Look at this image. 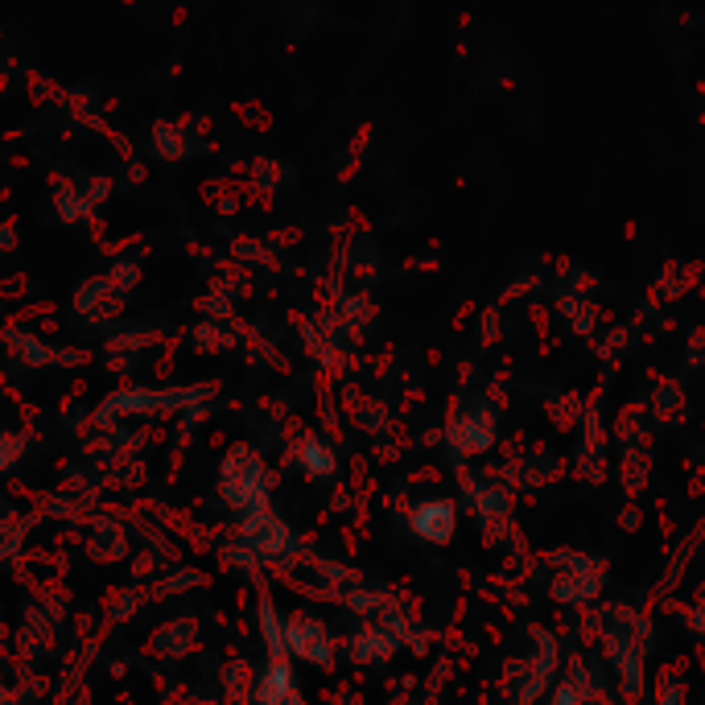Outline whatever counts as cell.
<instances>
[{"label": "cell", "instance_id": "cell-1", "mask_svg": "<svg viewBox=\"0 0 705 705\" xmlns=\"http://www.w3.org/2000/svg\"><path fill=\"white\" fill-rule=\"evenodd\" d=\"M265 470L248 458V454H236L231 463H227L224 470V495L236 504V508H244L248 516H256V512H265Z\"/></svg>", "mask_w": 705, "mask_h": 705}, {"label": "cell", "instance_id": "cell-3", "mask_svg": "<svg viewBox=\"0 0 705 705\" xmlns=\"http://www.w3.org/2000/svg\"><path fill=\"white\" fill-rule=\"evenodd\" d=\"M285 648L294 652V656H301V661H314V664L330 661V639H326L322 623H314V619L289 623V632H285Z\"/></svg>", "mask_w": 705, "mask_h": 705}, {"label": "cell", "instance_id": "cell-5", "mask_svg": "<svg viewBox=\"0 0 705 705\" xmlns=\"http://www.w3.org/2000/svg\"><path fill=\"white\" fill-rule=\"evenodd\" d=\"M248 545H252V549H265V553H277V549H285V545H289V533H285V528L272 520V516L256 512L252 524H248Z\"/></svg>", "mask_w": 705, "mask_h": 705}, {"label": "cell", "instance_id": "cell-7", "mask_svg": "<svg viewBox=\"0 0 705 705\" xmlns=\"http://www.w3.org/2000/svg\"><path fill=\"white\" fill-rule=\"evenodd\" d=\"M13 454H17V446L9 438H0V466H9L13 463Z\"/></svg>", "mask_w": 705, "mask_h": 705}, {"label": "cell", "instance_id": "cell-6", "mask_svg": "<svg viewBox=\"0 0 705 705\" xmlns=\"http://www.w3.org/2000/svg\"><path fill=\"white\" fill-rule=\"evenodd\" d=\"M306 470H314V475H326V470H330V454L306 450Z\"/></svg>", "mask_w": 705, "mask_h": 705}, {"label": "cell", "instance_id": "cell-4", "mask_svg": "<svg viewBox=\"0 0 705 705\" xmlns=\"http://www.w3.org/2000/svg\"><path fill=\"white\" fill-rule=\"evenodd\" d=\"M260 705H306L301 702V693H297V685H294L289 664H281V661L268 664L265 681H260Z\"/></svg>", "mask_w": 705, "mask_h": 705}, {"label": "cell", "instance_id": "cell-2", "mask_svg": "<svg viewBox=\"0 0 705 705\" xmlns=\"http://www.w3.org/2000/svg\"><path fill=\"white\" fill-rule=\"evenodd\" d=\"M409 524L421 540H429V545H446V540L454 536V528H458V512H454V504H446V499H429V504H421V508H413Z\"/></svg>", "mask_w": 705, "mask_h": 705}]
</instances>
